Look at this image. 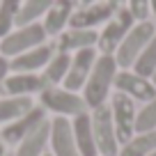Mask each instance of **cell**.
<instances>
[{"mask_svg": "<svg viewBox=\"0 0 156 156\" xmlns=\"http://www.w3.org/2000/svg\"><path fill=\"white\" fill-rule=\"evenodd\" d=\"M97 39L99 32L97 30H85V28H67L58 34L55 39V48L60 53H76L83 48H97Z\"/></svg>", "mask_w": 156, "mask_h": 156, "instance_id": "cell-15", "label": "cell"}, {"mask_svg": "<svg viewBox=\"0 0 156 156\" xmlns=\"http://www.w3.org/2000/svg\"><path fill=\"white\" fill-rule=\"evenodd\" d=\"M117 71H119V67H117V62H115V55L99 53L97 62H94L92 71H90L87 80H85L83 90H80V97L85 99L87 110H92V108H97V106H103V103L110 99Z\"/></svg>", "mask_w": 156, "mask_h": 156, "instance_id": "cell-1", "label": "cell"}, {"mask_svg": "<svg viewBox=\"0 0 156 156\" xmlns=\"http://www.w3.org/2000/svg\"><path fill=\"white\" fill-rule=\"evenodd\" d=\"M48 41V34H46L44 25L39 23H28V25H16L9 34L0 39V55H5L7 60L16 58V55L25 53V51L34 48V46H41Z\"/></svg>", "mask_w": 156, "mask_h": 156, "instance_id": "cell-3", "label": "cell"}, {"mask_svg": "<svg viewBox=\"0 0 156 156\" xmlns=\"http://www.w3.org/2000/svg\"><path fill=\"white\" fill-rule=\"evenodd\" d=\"M5 156H14V154H5Z\"/></svg>", "mask_w": 156, "mask_h": 156, "instance_id": "cell-35", "label": "cell"}, {"mask_svg": "<svg viewBox=\"0 0 156 156\" xmlns=\"http://www.w3.org/2000/svg\"><path fill=\"white\" fill-rule=\"evenodd\" d=\"M97 58H99L97 48H83V51L71 53V62H69V71L62 80V87L71 90V92H80L94 67V62H97Z\"/></svg>", "mask_w": 156, "mask_h": 156, "instance_id": "cell-10", "label": "cell"}, {"mask_svg": "<svg viewBox=\"0 0 156 156\" xmlns=\"http://www.w3.org/2000/svg\"><path fill=\"white\" fill-rule=\"evenodd\" d=\"M90 122H92V133L94 142H97L99 156H117L119 154V140L115 133V124H112L110 106L103 103L90 110Z\"/></svg>", "mask_w": 156, "mask_h": 156, "instance_id": "cell-5", "label": "cell"}, {"mask_svg": "<svg viewBox=\"0 0 156 156\" xmlns=\"http://www.w3.org/2000/svg\"><path fill=\"white\" fill-rule=\"evenodd\" d=\"M44 156H53V154H51V151H46V154H44Z\"/></svg>", "mask_w": 156, "mask_h": 156, "instance_id": "cell-33", "label": "cell"}, {"mask_svg": "<svg viewBox=\"0 0 156 156\" xmlns=\"http://www.w3.org/2000/svg\"><path fill=\"white\" fill-rule=\"evenodd\" d=\"M7 76H9V60L5 55H0V90H2V83Z\"/></svg>", "mask_w": 156, "mask_h": 156, "instance_id": "cell-27", "label": "cell"}, {"mask_svg": "<svg viewBox=\"0 0 156 156\" xmlns=\"http://www.w3.org/2000/svg\"><path fill=\"white\" fill-rule=\"evenodd\" d=\"M44 87H48L41 73H19V71H9V76L5 78L2 90L0 92L5 97H32L39 94Z\"/></svg>", "mask_w": 156, "mask_h": 156, "instance_id": "cell-14", "label": "cell"}, {"mask_svg": "<svg viewBox=\"0 0 156 156\" xmlns=\"http://www.w3.org/2000/svg\"><path fill=\"white\" fill-rule=\"evenodd\" d=\"M48 147L53 156H80L73 138V129H71V119L67 117H53L51 119V138H48Z\"/></svg>", "mask_w": 156, "mask_h": 156, "instance_id": "cell-12", "label": "cell"}, {"mask_svg": "<svg viewBox=\"0 0 156 156\" xmlns=\"http://www.w3.org/2000/svg\"><path fill=\"white\" fill-rule=\"evenodd\" d=\"M48 138H51V119H46L44 124H39L30 136H25L16 145L14 156H44L48 151Z\"/></svg>", "mask_w": 156, "mask_h": 156, "instance_id": "cell-17", "label": "cell"}, {"mask_svg": "<svg viewBox=\"0 0 156 156\" xmlns=\"http://www.w3.org/2000/svg\"><path fill=\"white\" fill-rule=\"evenodd\" d=\"M108 106H110L117 140H119V147H122L126 140H131L136 136V115H138L136 101L122 92H115V94H110V103Z\"/></svg>", "mask_w": 156, "mask_h": 156, "instance_id": "cell-7", "label": "cell"}, {"mask_svg": "<svg viewBox=\"0 0 156 156\" xmlns=\"http://www.w3.org/2000/svg\"><path fill=\"white\" fill-rule=\"evenodd\" d=\"M39 106L46 112H53L55 117H67V119H73L80 112H87V106H85V99L80 97V92L64 90L62 85H48L41 90Z\"/></svg>", "mask_w": 156, "mask_h": 156, "instance_id": "cell-2", "label": "cell"}, {"mask_svg": "<svg viewBox=\"0 0 156 156\" xmlns=\"http://www.w3.org/2000/svg\"><path fill=\"white\" fill-rule=\"evenodd\" d=\"M53 5V0H23L19 9V19L16 25H28V23H37L39 19H44L48 7Z\"/></svg>", "mask_w": 156, "mask_h": 156, "instance_id": "cell-22", "label": "cell"}, {"mask_svg": "<svg viewBox=\"0 0 156 156\" xmlns=\"http://www.w3.org/2000/svg\"><path fill=\"white\" fill-rule=\"evenodd\" d=\"M55 41H46L41 46L25 51V53L16 55L9 60V71H19V73H41L44 67L51 62V58L55 55Z\"/></svg>", "mask_w": 156, "mask_h": 156, "instance_id": "cell-11", "label": "cell"}, {"mask_svg": "<svg viewBox=\"0 0 156 156\" xmlns=\"http://www.w3.org/2000/svg\"><path fill=\"white\" fill-rule=\"evenodd\" d=\"M156 131V97L147 101L136 115V133Z\"/></svg>", "mask_w": 156, "mask_h": 156, "instance_id": "cell-25", "label": "cell"}, {"mask_svg": "<svg viewBox=\"0 0 156 156\" xmlns=\"http://www.w3.org/2000/svg\"><path fill=\"white\" fill-rule=\"evenodd\" d=\"M71 129H73V138H76L80 156H99L97 142H94V133H92V122H90V110L73 117Z\"/></svg>", "mask_w": 156, "mask_h": 156, "instance_id": "cell-18", "label": "cell"}, {"mask_svg": "<svg viewBox=\"0 0 156 156\" xmlns=\"http://www.w3.org/2000/svg\"><path fill=\"white\" fill-rule=\"evenodd\" d=\"M154 34H156V28H154L151 21H138V23L129 30V34L122 39V44L117 46V51H115L117 67L119 69H131L133 62L138 60V55H140L142 48L151 41Z\"/></svg>", "mask_w": 156, "mask_h": 156, "instance_id": "cell-4", "label": "cell"}, {"mask_svg": "<svg viewBox=\"0 0 156 156\" xmlns=\"http://www.w3.org/2000/svg\"><path fill=\"white\" fill-rule=\"evenodd\" d=\"M149 156H156V149H154V151H151V154H149Z\"/></svg>", "mask_w": 156, "mask_h": 156, "instance_id": "cell-34", "label": "cell"}, {"mask_svg": "<svg viewBox=\"0 0 156 156\" xmlns=\"http://www.w3.org/2000/svg\"><path fill=\"white\" fill-rule=\"evenodd\" d=\"M73 12H76V0H53V5L48 7L44 21H41L46 34L48 37H58L62 30H67Z\"/></svg>", "mask_w": 156, "mask_h": 156, "instance_id": "cell-16", "label": "cell"}, {"mask_svg": "<svg viewBox=\"0 0 156 156\" xmlns=\"http://www.w3.org/2000/svg\"><path fill=\"white\" fill-rule=\"evenodd\" d=\"M69 62H71V55L69 53L55 51V55L51 58V62L46 64L44 71H41L46 85H62L64 76H67V71H69Z\"/></svg>", "mask_w": 156, "mask_h": 156, "instance_id": "cell-21", "label": "cell"}, {"mask_svg": "<svg viewBox=\"0 0 156 156\" xmlns=\"http://www.w3.org/2000/svg\"><path fill=\"white\" fill-rule=\"evenodd\" d=\"M115 14V7L106 0H97V2H90V5H80L73 12L71 21H69V28H85V30H94L97 25L106 23L112 19Z\"/></svg>", "mask_w": 156, "mask_h": 156, "instance_id": "cell-13", "label": "cell"}, {"mask_svg": "<svg viewBox=\"0 0 156 156\" xmlns=\"http://www.w3.org/2000/svg\"><path fill=\"white\" fill-rule=\"evenodd\" d=\"M151 83H154V85H156V73H154V76H151Z\"/></svg>", "mask_w": 156, "mask_h": 156, "instance_id": "cell-32", "label": "cell"}, {"mask_svg": "<svg viewBox=\"0 0 156 156\" xmlns=\"http://www.w3.org/2000/svg\"><path fill=\"white\" fill-rule=\"evenodd\" d=\"M133 71L138 76H145V78H151L156 73V34L151 37V41L142 48V53L138 55V60L133 62Z\"/></svg>", "mask_w": 156, "mask_h": 156, "instance_id": "cell-23", "label": "cell"}, {"mask_svg": "<svg viewBox=\"0 0 156 156\" xmlns=\"http://www.w3.org/2000/svg\"><path fill=\"white\" fill-rule=\"evenodd\" d=\"M5 154H7V145L2 140V136H0V156H5Z\"/></svg>", "mask_w": 156, "mask_h": 156, "instance_id": "cell-29", "label": "cell"}, {"mask_svg": "<svg viewBox=\"0 0 156 156\" xmlns=\"http://www.w3.org/2000/svg\"><path fill=\"white\" fill-rule=\"evenodd\" d=\"M156 149V131L147 133H136L131 140H126L119 147L117 156H149Z\"/></svg>", "mask_w": 156, "mask_h": 156, "instance_id": "cell-20", "label": "cell"}, {"mask_svg": "<svg viewBox=\"0 0 156 156\" xmlns=\"http://www.w3.org/2000/svg\"><path fill=\"white\" fill-rule=\"evenodd\" d=\"M149 9H151V14L156 16V0H149Z\"/></svg>", "mask_w": 156, "mask_h": 156, "instance_id": "cell-30", "label": "cell"}, {"mask_svg": "<svg viewBox=\"0 0 156 156\" xmlns=\"http://www.w3.org/2000/svg\"><path fill=\"white\" fill-rule=\"evenodd\" d=\"M106 2H110V5L115 7V9H119V7H124V5H126V0H106Z\"/></svg>", "mask_w": 156, "mask_h": 156, "instance_id": "cell-28", "label": "cell"}, {"mask_svg": "<svg viewBox=\"0 0 156 156\" xmlns=\"http://www.w3.org/2000/svg\"><path fill=\"white\" fill-rule=\"evenodd\" d=\"M115 92H122L126 97H131L133 101H151L156 97V85L151 83V78L138 76L133 69H119L115 76Z\"/></svg>", "mask_w": 156, "mask_h": 156, "instance_id": "cell-8", "label": "cell"}, {"mask_svg": "<svg viewBox=\"0 0 156 156\" xmlns=\"http://www.w3.org/2000/svg\"><path fill=\"white\" fill-rule=\"evenodd\" d=\"M126 9L133 14L136 21H147L149 16V0H126Z\"/></svg>", "mask_w": 156, "mask_h": 156, "instance_id": "cell-26", "label": "cell"}, {"mask_svg": "<svg viewBox=\"0 0 156 156\" xmlns=\"http://www.w3.org/2000/svg\"><path fill=\"white\" fill-rule=\"evenodd\" d=\"M46 119H48V112H46L41 106H32L25 115H21L19 119L5 124V126L0 129V136H2L5 145H14L16 147L25 136H30V133H32L39 124H44Z\"/></svg>", "mask_w": 156, "mask_h": 156, "instance_id": "cell-9", "label": "cell"}, {"mask_svg": "<svg viewBox=\"0 0 156 156\" xmlns=\"http://www.w3.org/2000/svg\"><path fill=\"white\" fill-rule=\"evenodd\" d=\"M76 2H80V5H90V2H97V0H76Z\"/></svg>", "mask_w": 156, "mask_h": 156, "instance_id": "cell-31", "label": "cell"}, {"mask_svg": "<svg viewBox=\"0 0 156 156\" xmlns=\"http://www.w3.org/2000/svg\"><path fill=\"white\" fill-rule=\"evenodd\" d=\"M32 97H2L0 99V124L14 122L32 108Z\"/></svg>", "mask_w": 156, "mask_h": 156, "instance_id": "cell-19", "label": "cell"}, {"mask_svg": "<svg viewBox=\"0 0 156 156\" xmlns=\"http://www.w3.org/2000/svg\"><path fill=\"white\" fill-rule=\"evenodd\" d=\"M21 2L23 0H0V39L14 30L16 19H19Z\"/></svg>", "mask_w": 156, "mask_h": 156, "instance_id": "cell-24", "label": "cell"}, {"mask_svg": "<svg viewBox=\"0 0 156 156\" xmlns=\"http://www.w3.org/2000/svg\"><path fill=\"white\" fill-rule=\"evenodd\" d=\"M138 21L133 19V14L126 9V7H119L115 9L110 21L103 23V30L99 32V39H97V51L103 55H115L117 46L122 44V39L129 34V30L136 25Z\"/></svg>", "mask_w": 156, "mask_h": 156, "instance_id": "cell-6", "label": "cell"}]
</instances>
